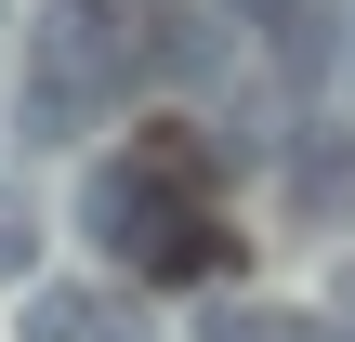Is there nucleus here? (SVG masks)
<instances>
[{
	"mask_svg": "<svg viewBox=\"0 0 355 342\" xmlns=\"http://www.w3.org/2000/svg\"><path fill=\"white\" fill-rule=\"evenodd\" d=\"M132 79H145V0H53L26 26V132L79 145Z\"/></svg>",
	"mask_w": 355,
	"mask_h": 342,
	"instance_id": "obj_1",
	"label": "nucleus"
},
{
	"mask_svg": "<svg viewBox=\"0 0 355 342\" xmlns=\"http://www.w3.org/2000/svg\"><path fill=\"white\" fill-rule=\"evenodd\" d=\"M277 211H290V237H343L355 224V132H290Z\"/></svg>",
	"mask_w": 355,
	"mask_h": 342,
	"instance_id": "obj_2",
	"label": "nucleus"
},
{
	"mask_svg": "<svg viewBox=\"0 0 355 342\" xmlns=\"http://www.w3.org/2000/svg\"><path fill=\"white\" fill-rule=\"evenodd\" d=\"M92 330H105V303L79 277H26L13 290V342H92Z\"/></svg>",
	"mask_w": 355,
	"mask_h": 342,
	"instance_id": "obj_3",
	"label": "nucleus"
},
{
	"mask_svg": "<svg viewBox=\"0 0 355 342\" xmlns=\"http://www.w3.org/2000/svg\"><path fill=\"white\" fill-rule=\"evenodd\" d=\"M184 342H329L316 316H277V303H250V290H211L198 316H184Z\"/></svg>",
	"mask_w": 355,
	"mask_h": 342,
	"instance_id": "obj_4",
	"label": "nucleus"
},
{
	"mask_svg": "<svg viewBox=\"0 0 355 342\" xmlns=\"http://www.w3.org/2000/svg\"><path fill=\"white\" fill-rule=\"evenodd\" d=\"M145 277H224V224H211V211H184V224L145 250Z\"/></svg>",
	"mask_w": 355,
	"mask_h": 342,
	"instance_id": "obj_5",
	"label": "nucleus"
},
{
	"mask_svg": "<svg viewBox=\"0 0 355 342\" xmlns=\"http://www.w3.org/2000/svg\"><path fill=\"white\" fill-rule=\"evenodd\" d=\"M92 342H158V330H145V303H105V330H92Z\"/></svg>",
	"mask_w": 355,
	"mask_h": 342,
	"instance_id": "obj_6",
	"label": "nucleus"
},
{
	"mask_svg": "<svg viewBox=\"0 0 355 342\" xmlns=\"http://www.w3.org/2000/svg\"><path fill=\"white\" fill-rule=\"evenodd\" d=\"M329 330H355V277H343V316H329Z\"/></svg>",
	"mask_w": 355,
	"mask_h": 342,
	"instance_id": "obj_7",
	"label": "nucleus"
},
{
	"mask_svg": "<svg viewBox=\"0 0 355 342\" xmlns=\"http://www.w3.org/2000/svg\"><path fill=\"white\" fill-rule=\"evenodd\" d=\"M0 26H13V0H0Z\"/></svg>",
	"mask_w": 355,
	"mask_h": 342,
	"instance_id": "obj_8",
	"label": "nucleus"
}]
</instances>
